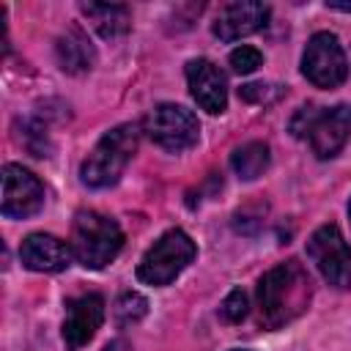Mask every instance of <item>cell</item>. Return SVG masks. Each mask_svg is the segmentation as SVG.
<instances>
[{
    "label": "cell",
    "mask_w": 351,
    "mask_h": 351,
    "mask_svg": "<svg viewBox=\"0 0 351 351\" xmlns=\"http://www.w3.org/2000/svg\"><path fill=\"white\" fill-rule=\"evenodd\" d=\"M313 299V280L299 261L271 266L258 282V318L266 329H280L299 318Z\"/></svg>",
    "instance_id": "1"
},
{
    "label": "cell",
    "mask_w": 351,
    "mask_h": 351,
    "mask_svg": "<svg viewBox=\"0 0 351 351\" xmlns=\"http://www.w3.org/2000/svg\"><path fill=\"white\" fill-rule=\"evenodd\" d=\"M137 143H140V129L134 123H121L110 129L80 165V181L90 189L112 186L132 162Z\"/></svg>",
    "instance_id": "2"
},
{
    "label": "cell",
    "mask_w": 351,
    "mask_h": 351,
    "mask_svg": "<svg viewBox=\"0 0 351 351\" xmlns=\"http://www.w3.org/2000/svg\"><path fill=\"white\" fill-rule=\"evenodd\" d=\"M71 255L85 269H104L123 247V230L118 222L99 211H77L71 222Z\"/></svg>",
    "instance_id": "3"
},
{
    "label": "cell",
    "mask_w": 351,
    "mask_h": 351,
    "mask_svg": "<svg viewBox=\"0 0 351 351\" xmlns=\"http://www.w3.org/2000/svg\"><path fill=\"white\" fill-rule=\"evenodd\" d=\"M291 132L296 137H307L318 159H332L340 154V148L351 134V107L348 104H337L329 110L302 107L291 121Z\"/></svg>",
    "instance_id": "4"
},
{
    "label": "cell",
    "mask_w": 351,
    "mask_h": 351,
    "mask_svg": "<svg viewBox=\"0 0 351 351\" xmlns=\"http://www.w3.org/2000/svg\"><path fill=\"white\" fill-rule=\"evenodd\" d=\"M195 255H197L195 241L184 230L173 228L145 250V255L137 263V280L154 288L170 285L195 261Z\"/></svg>",
    "instance_id": "5"
},
{
    "label": "cell",
    "mask_w": 351,
    "mask_h": 351,
    "mask_svg": "<svg viewBox=\"0 0 351 351\" xmlns=\"http://www.w3.org/2000/svg\"><path fill=\"white\" fill-rule=\"evenodd\" d=\"M302 74L307 77V82H313L315 88H324V90H332L346 82L348 58L335 33L321 30V33L310 36L304 55H302Z\"/></svg>",
    "instance_id": "6"
},
{
    "label": "cell",
    "mask_w": 351,
    "mask_h": 351,
    "mask_svg": "<svg viewBox=\"0 0 351 351\" xmlns=\"http://www.w3.org/2000/svg\"><path fill=\"white\" fill-rule=\"evenodd\" d=\"M143 132L165 151H186L200 137V123L192 110L181 104H156L145 121Z\"/></svg>",
    "instance_id": "7"
},
{
    "label": "cell",
    "mask_w": 351,
    "mask_h": 351,
    "mask_svg": "<svg viewBox=\"0 0 351 351\" xmlns=\"http://www.w3.org/2000/svg\"><path fill=\"white\" fill-rule=\"evenodd\" d=\"M307 255L329 285L351 288V247L337 225H321L307 239Z\"/></svg>",
    "instance_id": "8"
},
{
    "label": "cell",
    "mask_w": 351,
    "mask_h": 351,
    "mask_svg": "<svg viewBox=\"0 0 351 351\" xmlns=\"http://www.w3.org/2000/svg\"><path fill=\"white\" fill-rule=\"evenodd\" d=\"M44 206V184L25 170L22 165L3 167V203L0 211L5 219H27Z\"/></svg>",
    "instance_id": "9"
},
{
    "label": "cell",
    "mask_w": 351,
    "mask_h": 351,
    "mask_svg": "<svg viewBox=\"0 0 351 351\" xmlns=\"http://www.w3.org/2000/svg\"><path fill=\"white\" fill-rule=\"evenodd\" d=\"M104 321V299L99 293H82L66 302V318H63V340L69 351H80L93 340Z\"/></svg>",
    "instance_id": "10"
},
{
    "label": "cell",
    "mask_w": 351,
    "mask_h": 351,
    "mask_svg": "<svg viewBox=\"0 0 351 351\" xmlns=\"http://www.w3.org/2000/svg\"><path fill=\"white\" fill-rule=\"evenodd\" d=\"M186 85L192 99L197 101L200 110L217 115L225 112L228 107V85H225V74L219 71L217 63H211L208 58H195L186 63Z\"/></svg>",
    "instance_id": "11"
},
{
    "label": "cell",
    "mask_w": 351,
    "mask_h": 351,
    "mask_svg": "<svg viewBox=\"0 0 351 351\" xmlns=\"http://www.w3.org/2000/svg\"><path fill=\"white\" fill-rule=\"evenodd\" d=\"M269 19V5L255 0H236L222 5V11L214 19V36L219 41H236L244 36L258 33Z\"/></svg>",
    "instance_id": "12"
},
{
    "label": "cell",
    "mask_w": 351,
    "mask_h": 351,
    "mask_svg": "<svg viewBox=\"0 0 351 351\" xmlns=\"http://www.w3.org/2000/svg\"><path fill=\"white\" fill-rule=\"evenodd\" d=\"M71 258H74L71 247L52 233H30L19 244V261L30 271H44V274L63 271L69 269Z\"/></svg>",
    "instance_id": "13"
},
{
    "label": "cell",
    "mask_w": 351,
    "mask_h": 351,
    "mask_svg": "<svg viewBox=\"0 0 351 351\" xmlns=\"http://www.w3.org/2000/svg\"><path fill=\"white\" fill-rule=\"evenodd\" d=\"M55 55L63 71L69 74H85L93 69L96 63V49L90 44V38L85 36V30L80 25H71L55 44Z\"/></svg>",
    "instance_id": "14"
},
{
    "label": "cell",
    "mask_w": 351,
    "mask_h": 351,
    "mask_svg": "<svg viewBox=\"0 0 351 351\" xmlns=\"http://www.w3.org/2000/svg\"><path fill=\"white\" fill-rule=\"evenodd\" d=\"M80 11L101 38H118L132 27V11L123 3H80Z\"/></svg>",
    "instance_id": "15"
},
{
    "label": "cell",
    "mask_w": 351,
    "mask_h": 351,
    "mask_svg": "<svg viewBox=\"0 0 351 351\" xmlns=\"http://www.w3.org/2000/svg\"><path fill=\"white\" fill-rule=\"evenodd\" d=\"M230 167H233V173H236L239 178L255 181V178L263 176V170L269 167V145H266V143H258V140L239 145V148L233 151V156H230Z\"/></svg>",
    "instance_id": "16"
},
{
    "label": "cell",
    "mask_w": 351,
    "mask_h": 351,
    "mask_svg": "<svg viewBox=\"0 0 351 351\" xmlns=\"http://www.w3.org/2000/svg\"><path fill=\"white\" fill-rule=\"evenodd\" d=\"M16 129H19V143L33 154V156H49V151H52V145H49V137H47V126L41 123V121H33V118H27V121H19L16 123Z\"/></svg>",
    "instance_id": "17"
},
{
    "label": "cell",
    "mask_w": 351,
    "mask_h": 351,
    "mask_svg": "<svg viewBox=\"0 0 351 351\" xmlns=\"http://www.w3.org/2000/svg\"><path fill=\"white\" fill-rule=\"evenodd\" d=\"M112 313H115V324H118V326H132V324H137L140 318H145V313H148V299H145L143 293H137V291H126V293H121V299L115 302Z\"/></svg>",
    "instance_id": "18"
},
{
    "label": "cell",
    "mask_w": 351,
    "mask_h": 351,
    "mask_svg": "<svg viewBox=\"0 0 351 351\" xmlns=\"http://www.w3.org/2000/svg\"><path fill=\"white\" fill-rule=\"evenodd\" d=\"M247 310H250L247 293H244L241 288H233V291L225 296V302H222V307H219V315H222V321H228V324H239V321L247 318Z\"/></svg>",
    "instance_id": "19"
},
{
    "label": "cell",
    "mask_w": 351,
    "mask_h": 351,
    "mask_svg": "<svg viewBox=\"0 0 351 351\" xmlns=\"http://www.w3.org/2000/svg\"><path fill=\"white\" fill-rule=\"evenodd\" d=\"M230 66H233V71L236 74H252L261 63H263V55L255 49V47H247V44H241V47H236L233 52H230Z\"/></svg>",
    "instance_id": "20"
},
{
    "label": "cell",
    "mask_w": 351,
    "mask_h": 351,
    "mask_svg": "<svg viewBox=\"0 0 351 351\" xmlns=\"http://www.w3.org/2000/svg\"><path fill=\"white\" fill-rule=\"evenodd\" d=\"M269 88H271V85H263V82L241 85L239 96H241L244 101H258V104H263V101H269V99H274V96H277V93H269Z\"/></svg>",
    "instance_id": "21"
},
{
    "label": "cell",
    "mask_w": 351,
    "mask_h": 351,
    "mask_svg": "<svg viewBox=\"0 0 351 351\" xmlns=\"http://www.w3.org/2000/svg\"><path fill=\"white\" fill-rule=\"evenodd\" d=\"M326 8H332V11H343V14H351V3H326Z\"/></svg>",
    "instance_id": "22"
},
{
    "label": "cell",
    "mask_w": 351,
    "mask_h": 351,
    "mask_svg": "<svg viewBox=\"0 0 351 351\" xmlns=\"http://www.w3.org/2000/svg\"><path fill=\"white\" fill-rule=\"evenodd\" d=\"M348 217H351V200H348Z\"/></svg>",
    "instance_id": "23"
},
{
    "label": "cell",
    "mask_w": 351,
    "mask_h": 351,
    "mask_svg": "<svg viewBox=\"0 0 351 351\" xmlns=\"http://www.w3.org/2000/svg\"><path fill=\"white\" fill-rule=\"evenodd\" d=\"M236 351H241V348H236Z\"/></svg>",
    "instance_id": "24"
}]
</instances>
